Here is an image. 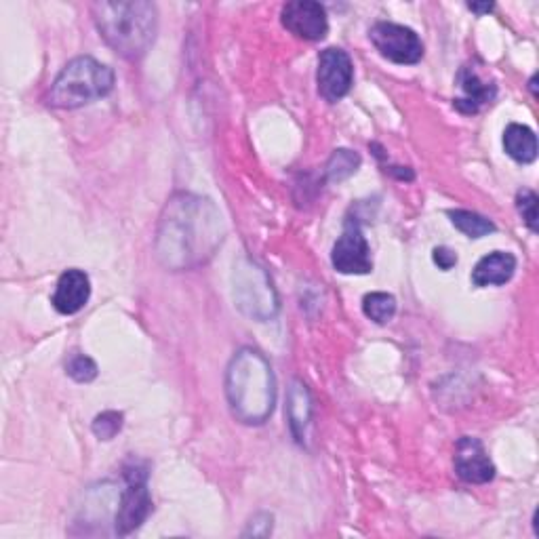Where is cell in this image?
<instances>
[{
    "mask_svg": "<svg viewBox=\"0 0 539 539\" xmlns=\"http://www.w3.org/2000/svg\"><path fill=\"white\" fill-rule=\"evenodd\" d=\"M226 224L211 198L192 192L173 194L158 219L154 253L171 272L205 266L222 247Z\"/></svg>",
    "mask_w": 539,
    "mask_h": 539,
    "instance_id": "cell-1",
    "label": "cell"
},
{
    "mask_svg": "<svg viewBox=\"0 0 539 539\" xmlns=\"http://www.w3.org/2000/svg\"><path fill=\"white\" fill-rule=\"evenodd\" d=\"M331 264L339 274H369L373 270L371 247L367 236L356 219L348 217L342 236L337 238L331 251Z\"/></svg>",
    "mask_w": 539,
    "mask_h": 539,
    "instance_id": "cell-8",
    "label": "cell"
},
{
    "mask_svg": "<svg viewBox=\"0 0 539 539\" xmlns=\"http://www.w3.org/2000/svg\"><path fill=\"white\" fill-rule=\"evenodd\" d=\"M127 489L121 493L118 512L114 518V529L118 535H131L146 523L152 514V495L148 489V468L144 464L125 466Z\"/></svg>",
    "mask_w": 539,
    "mask_h": 539,
    "instance_id": "cell-6",
    "label": "cell"
},
{
    "mask_svg": "<svg viewBox=\"0 0 539 539\" xmlns=\"http://www.w3.org/2000/svg\"><path fill=\"white\" fill-rule=\"evenodd\" d=\"M91 297V281L83 270H66L59 276L55 293H53V308L64 314L72 316L81 312Z\"/></svg>",
    "mask_w": 539,
    "mask_h": 539,
    "instance_id": "cell-12",
    "label": "cell"
},
{
    "mask_svg": "<svg viewBox=\"0 0 539 539\" xmlns=\"http://www.w3.org/2000/svg\"><path fill=\"white\" fill-rule=\"evenodd\" d=\"M363 312L367 318H371L373 323L377 325H386L390 323L394 314H396V299L390 293H367L363 297Z\"/></svg>",
    "mask_w": 539,
    "mask_h": 539,
    "instance_id": "cell-18",
    "label": "cell"
},
{
    "mask_svg": "<svg viewBox=\"0 0 539 539\" xmlns=\"http://www.w3.org/2000/svg\"><path fill=\"white\" fill-rule=\"evenodd\" d=\"M516 272V257L506 251H493L478 259L472 270V283L476 287H499L506 285Z\"/></svg>",
    "mask_w": 539,
    "mask_h": 539,
    "instance_id": "cell-13",
    "label": "cell"
},
{
    "mask_svg": "<svg viewBox=\"0 0 539 539\" xmlns=\"http://www.w3.org/2000/svg\"><path fill=\"white\" fill-rule=\"evenodd\" d=\"M287 417H289V428L295 436V441L304 443L306 428L312 419V398L306 384L299 382V379H293V384L289 388Z\"/></svg>",
    "mask_w": 539,
    "mask_h": 539,
    "instance_id": "cell-15",
    "label": "cell"
},
{
    "mask_svg": "<svg viewBox=\"0 0 539 539\" xmlns=\"http://www.w3.org/2000/svg\"><path fill=\"white\" fill-rule=\"evenodd\" d=\"M455 472L464 483L485 485L495 478V466L483 443L472 436H462L455 447Z\"/></svg>",
    "mask_w": 539,
    "mask_h": 539,
    "instance_id": "cell-11",
    "label": "cell"
},
{
    "mask_svg": "<svg viewBox=\"0 0 539 539\" xmlns=\"http://www.w3.org/2000/svg\"><path fill=\"white\" fill-rule=\"evenodd\" d=\"M432 257H434V264L438 268H441V270H445V272L451 270L457 264V255L451 249H447V247H436Z\"/></svg>",
    "mask_w": 539,
    "mask_h": 539,
    "instance_id": "cell-24",
    "label": "cell"
},
{
    "mask_svg": "<svg viewBox=\"0 0 539 539\" xmlns=\"http://www.w3.org/2000/svg\"><path fill=\"white\" fill-rule=\"evenodd\" d=\"M516 207L521 211L529 230L537 232V194L533 190H521L516 194Z\"/></svg>",
    "mask_w": 539,
    "mask_h": 539,
    "instance_id": "cell-22",
    "label": "cell"
},
{
    "mask_svg": "<svg viewBox=\"0 0 539 539\" xmlns=\"http://www.w3.org/2000/svg\"><path fill=\"white\" fill-rule=\"evenodd\" d=\"M354 83V64L350 55L344 49L329 47L318 57V70H316V85L318 93L329 104L344 99Z\"/></svg>",
    "mask_w": 539,
    "mask_h": 539,
    "instance_id": "cell-9",
    "label": "cell"
},
{
    "mask_svg": "<svg viewBox=\"0 0 539 539\" xmlns=\"http://www.w3.org/2000/svg\"><path fill=\"white\" fill-rule=\"evenodd\" d=\"M125 415L121 411H104L93 419V434L99 441H112V438L123 430Z\"/></svg>",
    "mask_w": 539,
    "mask_h": 539,
    "instance_id": "cell-20",
    "label": "cell"
},
{
    "mask_svg": "<svg viewBox=\"0 0 539 539\" xmlns=\"http://www.w3.org/2000/svg\"><path fill=\"white\" fill-rule=\"evenodd\" d=\"M91 13L99 34L121 57L139 59L152 47L158 30V13L148 0L95 3Z\"/></svg>",
    "mask_w": 539,
    "mask_h": 539,
    "instance_id": "cell-3",
    "label": "cell"
},
{
    "mask_svg": "<svg viewBox=\"0 0 539 539\" xmlns=\"http://www.w3.org/2000/svg\"><path fill=\"white\" fill-rule=\"evenodd\" d=\"M459 85H462V89L466 93L462 99H455V102H453V106L459 112L474 114V112L481 110V106L493 102L495 87L481 81V76L476 74V70L464 68L462 72H459Z\"/></svg>",
    "mask_w": 539,
    "mask_h": 539,
    "instance_id": "cell-14",
    "label": "cell"
},
{
    "mask_svg": "<svg viewBox=\"0 0 539 539\" xmlns=\"http://www.w3.org/2000/svg\"><path fill=\"white\" fill-rule=\"evenodd\" d=\"M358 167H361V156L352 150L339 148L331 154V158L327 161L325 175H327L329 182H344V179H348L350 175H354L358 171Z\"/></svg>",
    "mask_w": 539,
    "mask_h": 539,
    "instance_id": "cell-19",
    "label": "cell"
},
{
    "mask_svg": "<svg viewBox=\"0 0 539 539\" xmlns=\"http://www.w3.org/2000/svg\"><path fill=\"white\" fill-rule=\"evenodd\" d=\"M232 297L238 312L257 323L274 321L278 310H281L270 274L249 257L238 259L234 264Z\"/></svg>",
    "mask_w": 539,
    "mask_h": 539,
    "instance_id": "cell-5",
    "label": "cell"
},
{
    "mask_svg": "<svg viewBox=\"0 0 539 539\" xmlns=\"http://www.w3.org/2000/svg\"><path fill=\"white\" fill-rule=\"evenodd\" d=\"M470 11L478 13V15H485V13H491L493 11V3H483V5H478V3H470L468 5Z\"/></svg>",
    "mask_w": 539,
    "mask_h": 539,
    "instance_id": "cell-25",
    "label": "cell"
},
{
    "mask_svg": "<svg viewBox=\"0 0 539 539\" xmlns=\"http://www.w3.org/2000/svg\"><path fill=\"white\" fill-rule=\"evenodd\" d=\"M272 514H266V512H259L255 514L247 529L243 531V537H268L272 533Z\"/></svg>",
    "mask_w": 539,
    "mask_h": 539,
    "instance_id": "cell-23",
    "label": "cell"
},
{
    "mask_svg": "<svg viewBox=\"0 0 539 539\" xmlns=\"http://www.w3.org/2000/svg\"><path fill=\"white\" fill-rule=\"evenodd\" d=\"M66 373L78 384H89L97 377V365L87 354H72L66 363Z\"/></svg>",
    "mask_w": 539,
    "mask_h": 539,
    "instance_id": "cell-21",
    "label": "cell"
},
{
    "mask_svg": "<svg viewBox=\"0 0 539 539\" xmlns=\"http://www.w3.org/2000/svg\"><path fill=\"white\" fill-rule=\"evenodd\" d=\"M449 217H451V224L470 238H483L497 230L491 219H487L485 215H478L474 211L455 209V211H449Z\"/></svg>",
    "mask_w": 539,
    "mask_h": 539,
    "instance_id": "cell-17",
    "label": "cell"
},
{
    "mask_svg": "<svg viewBox=\"0 0 539 539\" xmlns=\"http://www.w3.org/2000/svg\"><path fill=\"white\" fill-rule=\"evenodd\" d=\"M116 83L114 70L93 57H76L55 76L49 104L59 110H76L106 97Z\"/></svg>",
    "mask_w": 539,
    "mask_h": 539,
    "instance_id": "cell-4",
    "label": "cell"
},
{
    "mask_svg": "<svg viewBox=\"0 0 539 539\" xmlns=\"http://www.w3.org/2000/svg\"><path fill=\"white\" fill-rule=\"evenodd\" d=\"M504 150L516 163H533L537 158V137L527 125L512 123L504 131Z\"/></svg>",
    "mask_w": 539,
    "mask_h": 539,
    "instance_id": "cell-16",
    "label": "cell"
},
{
    "mask_svg": "<svg viewBox=\"0 0 539 539\" xmlns=\"http://www.w3.org/2000/svg\"><path fill=\"white\" fill-rule=\"evenodd\" d=\"M369 38L373 47L379 51V55L398 66H413L424 57L422 38L407 26L392 22H377L371 26Z\"/></svg>",
    "mask_w": 539,
    "mask_h": 539,
    "instance_id": "cell-7",
    "label": "cell"
},
{
    "mask_svg": "<svg viewBox=\"0 0 539 539\" xmlns=\"http://www.w3.org/2000/svg\"><path fill=\"white\" fill-rule=\"evenodd\" d=\"M226 398L232 415L249 426L266 424L276 405V377L268 358L255 348H241L226 369Z\"/></svg>",
    "mask_w": 539,
    "mask_h": 539,
    "instance_id": "cell-2",
    "label": "cell"
},
{
    "mask_svg": "<svg viewBox=\"0 0 539 539\" xmlns=\"http://www.w3.org/2000/svg\"><path fill=\"white\" fill-rule=\"evenodd\" d=\"M283 26L304 41H323L329 32L327 11L314 0H293L281 11Z\"/></svg>",
    "mask_w": 539,
    "mask_h": 539,
    "instance_id": "cell-10",
    "label": "cell"
}]
</instances>
